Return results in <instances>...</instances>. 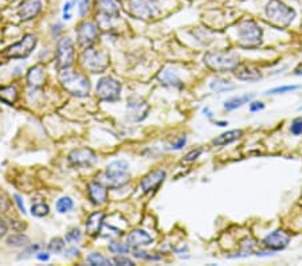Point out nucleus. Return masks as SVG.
Instances as JSON below:
<instances>
[{
    "instance_id": "1",
    "label": "nucleus",
    "mask_w": 302,
    "mask_h": 266,
    "mask_svg": "<svg viewBox=\"0 0 302 266\" xmlns=\"http://www.w3.org/2000/svg\"><path fill=\"white\" fill-rule=\"evenodd\" d=\"M265 16L271 26L285 28L294 22L297 11L283 0H269L265 6Z\"/></svg>"
},
{
    "instance_id": "2",
    "label": "nucleus",
    "mask_w": 302,
    "mask_h": 266,
    "mask_svg": "<svg viewBox=\"0 0 302 266\" xmlns=\"http://www.w3.org/2000/svg\"><path fill=\"white\" fill-rule=\"evenodd\" d=\"M129 163L126 160H113L106 165L105 171L98 178V182L112 190L124 187L129 183Z\"/></svg>"
},
{
    "instance_id": "3",
    "label": "nucleus",
    "mask_w": 302,
    "mask_h": 266,
    "mask_svg": "<svg viewBox=\"0 0 302 266\" xmlns=\"http://www.w3.org/2000/svg\"><path fill=\"white\" fill-rule=\"evenodd\" d=\"M204 65L215 73L235 71L239 66V57L231 51H207L203 57Z\"/></svg>"
},
{
    "instance_id": "4",
    "label": "nucleus",
    "mask_w": 302,
    "mask_h": 266,
    "mask_svg": "<svg viewBox=\"0 0 302 266\" xmlns=\"http://www.w3.org/2000/svg\"><path fill=\"white\" fill-rule=\"evenodd\" d=\"M59 82L67 93L75 97H86L90 93V81L86 75L81 74L78 71L63 69L59 73Z\"/></svg>"
},
{
    "instance_id": "5",
    "label": "nucleus",
    "mask_w": 302,
    "mask_h": 266,
    "mask_svg": "<svg viewBox=\"0 0 302 266\" xmlns=\"http://www.w3.org/2000/svg\"><path fill=\"white\" fill-rule=\"evenodd\" d=\"M238 39L243 49H257L263 42V30L254 19H243L238 24Z\"/></svg>"
},
{
    "instance_id": "6",
    "label": "nucleus",
    "mask_w": 302,
    "mask_h": 266,
    "mask_svg": "<svg viewBox=\"0 0 302 266\" xmlns=\"http://www.w3.org/2000/svg\"><path fill=\"white\" fill-rule=\"evenodd\" d=\"M161 8L159 0H129L128 14L138 20H152L160 15Z\"/></svg>"
},
{
    "instance_id": "7",
    "label": "nucleus",
    "mask_w": 302,
    "mask_h": 266,
    "mask_svg": "<svg viewBox=\"0 0 302 266\" xmlns=\"http://www.w3.org/2000/svg\"><path fill=\"white\" fill-rule=\"evenodd\" d=\"M81 63L83 69H86L90 73H104L109 67V55L105 51L97 50L93 47L85 49L81 55Z\"/></svg>"
},
{
    "instance_id": "8",
    "label": "nucleus",
    "mask_w": 302,
    "mask_h": 266,
    "mask_svg": "<svg viewBox=\"0 0 302 266\" xmlns=\"http://www.w3.org/2000/svg\"><path fill=\"white\" fill-rule=\"evenodd\" d=\"M121 83L112 77H102L97 82L95 93L101 101L116 102L121 97Z\"/></svg>"
},
{
    "instance_id": "9",
    "label": "nucleus",
    "mask_w": 302,
    "mask_h": 266,
    "mask_svg": "<svg viewBox=\"0 0 302 266\" xmlns=\"http://www.w3.org/2000/svg\"><path fill=\"white\" fill-rule=\"evenodd\" d=\"M57 67L59 70L69 69L74 63V43L69 36H63L57 42Z\"/></svg>"
},
{
    "instance_id": "10",
    "label": "nucleus",
    "mask_w": 302,
    "mask_h": 266,
    "mask_svg": "<svg viewBox=\"0 0 302 266\" xmlns=\"http://www.w3.org/2000/svg\"><path fill=\"white\" fill-rule=\"evenodd\" d=\"M36 43H38V38L34 34H26L19 42H16L15 45L8 47L6 50V55L8 58L12 59L27 58L36 47Z\"/></svg>"
},
{
    "instance_id": "11",
    "label": "nucleus",
    "mask_w": 302,
    "mask_h": 266,
    "mask_svg": "<svg viewBox=\"0 0 302 266\" xmlns=\"http://www.w3.org/2000/svg\"><path fill=\"white\" fill-rule=\"evenodd\" d=\"M67 160L73 167H77V168H90L91 165L97 163V155L93 149L83 147V148L73 149L69 153Z\"/></svg>"
},
{
    "instance_id": "12",
    "label": "nucleus",
    "mask_w": 302,
    "mask_h": 266,
    "mask_svg": "<svg viewBox=\"0 0 302 266\" xmlns=\"http://www.w3.org/2000/svg\"><path fill=\"white\" fill-rule=\"evenodd\" d=\"M98 26L90 20H83L82 23H79V26L75 30L79 46L85 47V49L93 46L95 43V40L98 39Z\"/></svg>"
},
{
    "instance_id": "13",
    "label": "nucleus",
    "mask_w": 302,
    "mask_h": 266,
    "mask_svg": "<svg viewBox=\"0 0 302 266\" xmlns=\"http://www.w3.org/2000/svg\"><path fill=\"white\" fill-rule=\"evenodd\" d=\"M290 234L286 233L282 229H277V230L271 231L262 239L263 246L271 251H281L285 250L289 243H290Z\"/></svg>"
},
{
    "instance_id": "14",
    "label": "nucleus",
    "mask_w": 302,
    "mask_h": 266,
    "mask_svg": "<svg viewBox=\"0 0 302 266\" xmlns=\"http://www.w3.org/2000/svg\"><path fill=\"white\" fill-rule=\"evenodd\" d=\"M150 106L146 101H144L140 97H132L128 100L126 104V112H128V117L130 121L133 122H141L148 117Z\"/></svg>"
},
{
    "instance_id": "15",
    "label": "nucleus",
    "mask_w": 302,
    "mask_h": 266,
    "mask_svg": "<svg viewBox=\"0 0 302 266\" xmlns=\"http://www.w3.org/2000/svg\"><path fill=\"white\" fill-rule=\"evenodd\" d=\"M97 18L116 20L120 18L121 4L120 0H97Z\"/></svg>"
},
{
    "instance_id": "16",
    "label": "nucleus",
    "mask_w": 302,
    "mask_h": 266,
    "mask_svg": "<svg viewBox=\"0 0 302 266\" xmlns=\"http://www.w3.org/2000/svg\"><path fill=\"white\" fill-rule=\"evenodd\" d=\"M165 178H167V172H165L164 169L152 171V172L148 173V175L144 176V179L141 180L140 188H141L144 194H149V192L156 191L157 188L161 186V183L164 182Z\"/></svg>"
},
{
    "instance_id": "17",
    "label": "nucleus",
    "mask_w": 302,
    "mask_h": 266,
    "mask_svg": "<svg viewBox=\"0 0 302 266\" xmlns=\"http://www.w3.org/2000/svg\"><path fill=\"white\" fill-rule=\"evenodd\" d=\"M43 10V0H23L19 6V18L22 20H31L39 15Z\"/></svg>"
},
{
    "instance_id": "18",
    "label": "nucleus",
    "mask_w": 302,
    "mask_h": 266,
    "mask_svg": "<svg viewBox=\"0 0 302 266\" xmlns=\"http://www.w3.org/2000/svg\"><path fill=\"white\" fill-rule=\"evenodd\" d=\"M153 243L152 235L148 231L142 229H134L128 234V245L130 249H138V247L149 246Z\"/></svg>"
},
{
    "instance_id": "19",
    "label": "nucleus",
    "mask_w": 302,
    "mask_h": 266,
    "mask_svg": "<svg viewBox=\"0 0 302 266\" xmlns=\"http://www.w3.org/2000/svg\"><path fill=\"white\" fill-rule=\"evenodd\" d=\"M157 81L167 87H173V89H181L184 86V82L181 81L176 71L171 67H164L163 70L157 74Z\"/></svg>"
},
{
    "instance_id": "20",
    "label": "nucleus",
    "mask_w": 302,
    "mask_h": 266,
    "mask_svg": "<svg viewBox=\"0 0 302 266\" xmlns=\"http://www.w3.org/2000/svg\"><path fill=\"white\" fill-rule=\"evenodd\" d=\"M87 195L91 203L95 206H102L108 202V187H105L101 182H91L87 186Z\"/></svg>"
},
{
    "instance_id": "21",
    "label": "nucleus",
    "mask_w": 302,
    "mask_h": 266,
    "mask_svg": "<svg viewBox=\"0 0 302 266\" xmlns=\"http://www.w3.org/2000/svg\"><path fill=\"white\" fill-rule=\"evenodd\" d=\"M104 219H105V214L102 211H95L86 219V233L90 237H97L101 233V229L104 226Z\"/></svg>"
},
{
    "instance_id": "22",
    "label": "nucleus",
    "mask_w": 302,
    "mask_h": 266,
    "mask_svg": "<svg viewBox=\"0 0 302 266\" xmlns=\"http://www.w3.org/2000/svg\"><path fill=\"white\" fill-rule=\"evenodd\" d=\"M242 136H243V130L242 129L227 130V132L220 133L219 136H216L212 140V145H215V147H226V145H230L232 143H235L236 140H239Z\"/></svg>"
},
{
    "instance_id": "23",
    "label": "nucleus",
    "mask_w": 302,
    "mask_h": 266,
    "mask_svg": "<svg viewBox=\"0 0 302 266\" xmlns=\"http://www.w3.org/2000/svg\"><path fill=\"white\" fill-rule=\"evenodd\" d=\"M255 98V93H246L242 94V96H235V97L228 98L227 101H224L223 108L224 110L227 112H231V110H236L242 108L246 104H250Z\"/></svg>"
},
{
    "instance_id": "24",
    "label": "nucleus",
    "mask_w": 302,
    "mask_h": 266,
    "mask_svg": "<svg viewBox=\"0 0 302 266\" xmlns=\"http://www.w3.org/2000/svg\"><path fill=\"white\" fill-rule=\"evenodd\" d=\"M210 89H211L214 93L222 94V93H228V92H231V90H235L236 85L234 82H231L230 79L216 77V78L211 79V82H210Z\"/></svg>"
},
{
    "instance_id": "25",
    "label": "nucleus",
    "mask_w": 302,
    "mask_h": 266,
    "mask_svg": "<svg viewBox=\"0 0 302 266\" xmlns=\"http://www.w3.org/2000/svg\"><path fill=\"white\" fill-rule=\"evenodd\" d=\"M27 83L31 87H40L44 83V71L40 65L31 67L27 73Z\"/></svg>"
},
{
    "instance_id": "26",
    "label": "nucleus",
    "mask_w": 302,
    "mask_h": 266,
    "mask_svg": "<svg viewBox=\"0 0 302 266\" xmlns=\"http://www.w3.org/2000/svg\"><path fill=\"white\" fill-rule=\"evenodd\" d=\"M235 77L239 81H244V82H255L262 78V73L257 69H251V67H242V69H236Z\"/></svg>"
},
{
    "instance_id": "27",
    "label": "nucleus",
    "mask_w": 302,
    "mask_h": 266,
    "mask_svg": "<svg viewBox=\"0 0 302 266\" xmlns=\"http://www.w3.org/2000/svg\"><path fill=\"white\" fill-rule=\"evenodd\" d=\"M0 101L7 104V105H14L18 101V90L15 86L8 85V86H0Z\"/></svg>"
},
{
    "instance_id": "28",
    "label": "nucleus",
    "mask_w": 302,
    "mask_h": 266,
    "mask_svg": "<svg viewBox=\"0 0 302 266\" xmlns=\"http://www.w3.org/2000/svg\"><path fill=\"white\" fill-rule=\"evenodd\" d=\"M7 245L10 247H27L30 245V238L23 233H15L8 235Z\"/></svg>"
},
{
    "instance_id": "29",
    "label": "nucleus",
    "mask_w": 302,
    "mask_h": 266,
    "mask_svg": "<svg viewBox=\"0 0 302 266\" xmlns=\"http://www.w3.org/2000/svg\"><path fill=\"white\" fill-rule=\"evenodd\" d=\"M255 246L257 242L251 238H246L240 243V250L236 253L235 255H232V258H240V257H248L255 251Z\"/></svg>"
},
{
    "instance_id": "30",
    "label": "nucleus",
    "mask_w": 302,
    "mask_h": 266,
    "mask_svg": "<svg viewBox=\"0 0 302 266\" xmlns=\"http://www.w3.org/2000/svg\"><path fill=\"white\" fill-rule=\"evenodd\" d=\"M57 211L59 214H66V212L71 211L74 208V200L71 199L70 196H61L58 200H57Z\"/></svg>"
},
{
    "instance_id": "31",
    "label": "nucleus",
    "mask_w": 302,
    "mask_h": 266,
    "mask_svg": "<svg viewBox=\"0 0 302 266\" xmlns=\"http://www.w3.org/2000/svg\"><path fill=\"white\" fill-rule=\"evenodd\" d=\"M86 261L93 266H110L113 265V261L109 259L105 255H102L101 253H91L87 255Z\"/></svg>"
},
{
    "instance_id": "32",
    "label": "nucleus",
    "mask_w": 302,
    "mask_h": 266,
    "mask_svg": "<svg viewBox=\"0 0 302 266\" xmlns=\"http://www.w3.org/2000/svg\"><path fill=\"white\" fill-rule=\"evenodd\" d=\"M48 251L51 253H55V254H59V253H62L65 250V247H66V239L61 238V237H55L48 242L47 245Z\"/></svg>"
},
{
    "instance_id": "33",
    "label": "nucleus",
    "mask_w": 302,
    "mask_h": 266,
    "mask_svg": "<svg viewBox=\"0 0 302 266\" xmlns=\"http://www.w3.org/2000/svg\"><path fill=\"white\" fill-rule=\"evenodd\" d=\"M48 212H50V207H48L47 203L44 202H38V203L32 204L31 207V215L35 216V218H43V216H47Z\"/></svg>"
},
{
    "instance_id": "34",
    "label": "nucleus",
    "mask_w": 302,
    "mask_h": 266,
    "mask_svg": "<svg viewBox=\"0 0 302 266\" xmlns=\"http://www.w3.org/2000/svg\"><path fill=\"white\" fill-rule=\"evenodd\" d=\"M301 89V85H283V86H277L273 89L266 90V96H277V94H285V93H291L295 90Z\"/></svg>"
},
{
    "instance_id": "35",
    "label": "nucleus",
    "mask_w": 302,
    "mask_h": 266,
    "mask_svg": "<svg viewBox=\"0 0 302 266\" xmlns=\"http://www.w3.org/2000/svg\"><path fill=\"white\" fill-rule=\"evenodd\" d=\"M109 251H112L113 254H126L128 251L130 250L129 245H126V243H121V242H113L109 243Z\"/></svg>"
},
{
    "instance_id": "36",
    "label": "nucleus",
    "mask_w": 302,
    "mask_h": 266,
    "mask_svg": "<svg viewBox=\"0 0 302 266\" xmlns=\"http://www.w3.org/2000/svg\"><path fill=\"white\" fill-rule=\"evenodd\" d=\"M65 239H66V242H69V243H78L79 241L82 239V234H81L79 229H77V227H73V229H70V230L67 231Z\"/></svg>"
},
{
    "instance_id": "37",
    "label": "nucleus",
    "mask_w": 302,
    "mask_h": 266,
    "mask_svg": "<svg viewBox=\"0 0 302 266\" xmlns=\"http://www.w3.org/2000/svg\"><path fill=\"white\" fill-rule=\"evenodd\" d=\"M77 7H78V15L85 18L90 12L91 0H77Z\"/></svg>"
},
{
    "instance_id": "38",
    "label": "nucleus",
    "mask_w": 302,
    "mask_h": 266,
    "mask_svg": "<svg viewBox=\"0 0 302 266\" xmlns=\"http://www.w3.org/2000/svg\"><path fill=\"white\" fill-rule=\"evenodd\" d=\"M133 257L134 258H141V259H148V261H159L161 258L160 255H153L150 253H146V251L140 250L138 249H133Z\"/></svg>"
},
{
    "instance_id": "39",
    "label": "nucleus",
    "mask_w": 302,
    "mask_h": 266,
    "mask_svg": "<svg viewBox=\"0 0 302 266\" xmlns=\"http://www.w3.org/2000/svg\"><path fill=\"white\" fill-rule=\"evenodd\" d=\"M290 132L293 136L302 135V117H295L290 124Z\"/></svg>"
},
{
    "instance_id": "40",
    "label": "nucleus",
    "mask_w": 302,
    "mask_h": 266,
    "mask_svg": "<svg viewBox=\"0 0 302 266\" xmlns=\"http://www.w3.org/2000/svg\"><path fill=\"white\" fill-rule=\"evenodd\" d=\"M202 153H203V149H202V148L192 149V151H189V152L185 155L184 161H185V163H191V161H195L197 157L200 156Z\"/></svg>"
},
{
    "instance_id": "41",
    "label": "nucleus",
    "mask_w": 302,
    "mask_h": 266,
    "mask_svg": "<svg viewBox=\"0 0 302 266\" xmlns=\"http://www.w3.org/2000/svg\"><path fill=\"white\" fill-rule=\"evenodd\" d=\"M113 263L114 265H122V266H134V261L133 259L128 258V257H122V255H120V257H114L113 259Z\"/></svg>"
},
{
    "instance_id": "42",
    "label": "nucleus",
    "mask_w": 302,
    "mask_h": 266,
    "mask_svg": "<svg viewBox=\"0 0 302 266\" xmlns=\"http://www.w3.org/2000/svg\"><path fill=\"white\" fill-rule=\"evenodd\" d=\"M248 109H250V112H251V113H255V112H259V110L265 109V104L261 101H251L250 102Z\"/></svg>"
},
{
    "instance_id": "43",
    "label": "nucleus",
    "mask_w": 302,
    "mask_h": 266,
    "mask_svg": "<svg viewBox=\"0 0 302 266\" xmlns=\"http://www.w3.org/2000/svg\"><path fill=\"white\" fill-rule=\"evenodd\" d=\"M75 4H77V0H69V2H66V3L63 4V14H71V10H73Z\"/></svg>"
},
{
    "instance_id": "44",
    "label": "nucleus",
    "mask_w": 302,
    "mask_h": 266,
    "mask_svg": "<svg viewBox=\"0 0 302 266\" xmlns=\"http://www.w3.org/2000/svg\"><path fill=\"white\" fill-rule=\"evenodd\" d=\"M185 144H187V137L185 136L180 137V139H179V140H177L175 144H172V149H175V151H180V149L183 148Z\"/></svg>"
},
{
    "instance_id": "45",
    "label": "nucleus",
    "mask_w": 302,
    "mask_h": 266,
    "mask_svg": "<svg viewBox=\"0 0 302 266\" xmlns=\"http://www.w3.org/2000/svg\"><path fill=\"white\" fill-rule=\"evenodd\" d=\"M78 255L79 250L77 247H70V249H67V250L65 251V257H67V258H74V257H78Z\"/></svg>"
},
{
    "instance_id": "46",
    "label": "nucleus",
    "mask_w": 302,
    "mask_h": 266,
    "mask_svg": "<svg viewBox=\"0 0 302 266\" xmlns=\"http://www.w3.org/2000/svg\"><path fill=\"white\" fill-rule=\"evenodd\" d=\"M14 199H15V203L18 204V207H19L20 212H23V214H26V207H24V203H23V199L20 198V195H18V194H15L14 195Z\"/></svg>"
},
{
    "instance_id": "47",
    "label": "nucleus",
    "mask_w": 302,
    "mask_h": 266,
    "mask_svg": "<svg viewBox=\"0 0 302 266\" xmlns=\"http://www.w3.org/2000/svg\"><path fill=\"white\" fill-rule=\"evenodd\" d=\"M8 231V225L4 220H0V238L6 235V233Z\"/></svg>"
},
{
    "instance_id": "48",
    "label": "nucleus",
    "mask_w": 302,
    "mask_h": 266,
    "mask_svg": "<svg viewBox=\"0 0 302 266\" xmlns=\"http://www.w3.org/2000/svg\"><path fill=\"white\" fill-rule=\"evenodd\" d=\"M36 258L39 259V261H44V262H46V261L50 259V254H48V253H40V251H38V253H36Z\"/></svg>"
},
{
    "instance_id": "49",
    "label": "nucleus",
    "mask_w": 302,
    "mask_h": 266,
    "mask_svg": "<svg viewBox=\"0 0 302 266\" xmlns=\"http://www.w3.org/2000/svg\"><path fill=\"white\" fill-rule=\"evenodd\" d=\"M62 30H63L62 23H57L54 27H53V35L58 36V34H59V32H62Z\"/></svg>"
},
{
    "instance_id": "50",
    "label": "nucleus",
    "mask_w": 302,
    "mask_h": 266,
    "mask_svg": "<svg viewBox=\"0 0 302 266\" xmlns=\"http://www.w3.org/2000/svg\"><path fill=\"white\" fill-rule=\"evenodd\" d=\"M203 113L206 114V116H207L208 118H212V114H214V113H212V112H211V110L208 109V108H204V109H203Z\"/></svg>"
},
{
    "instance_id": "51",
    "label": "nucleus",
    "mask_w": 302,
    "mask_h": 266,
    "mask_svg": "<svg viewBox=\"0 0 302 266\" xmlns=\"http://www.w3.org/2000/svg\"><path fill=\"white\" fill-rule=\"evenodd\" d=\"M216 125H218V126H227L228 122L227 121H216Z\"/></svg>"
}]
</instances>
